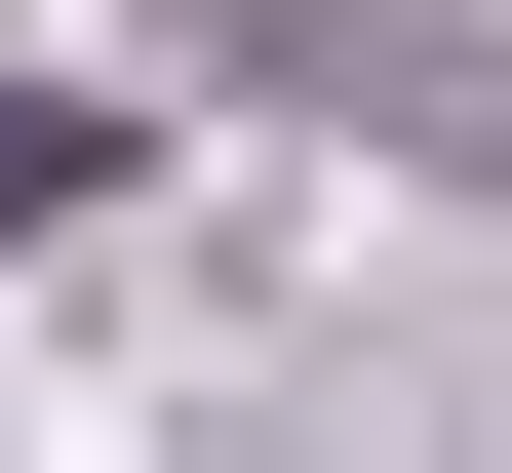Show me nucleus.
Returning <instances> with one entry per match:
<instances>
[{"label":"nucleus","mask_w":512,"mask_h":473,"mask_svg":"<svg viewBox=\"0 0 512 473\" xmlns=\"http://www.w3.org/2000/svg\"><path fill=\"white\" fill-rule=\"evenodd\" d=\"M119 198V119H79V79H0V237H79Z\"/></svg>","instance_id":"obj_1"}]
</instances>
